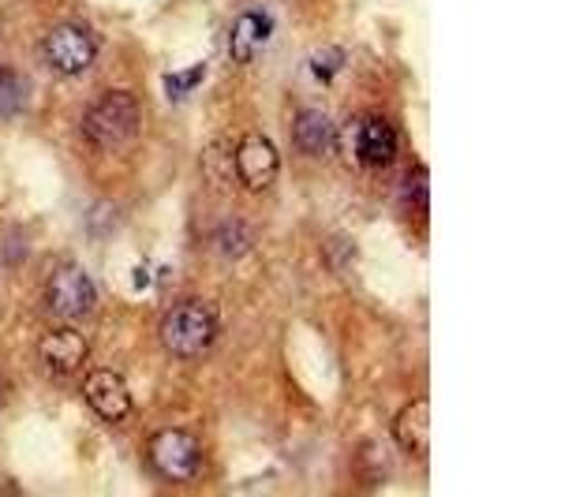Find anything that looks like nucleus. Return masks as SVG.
Returning a JSON list of instances; mask_svg holds the SVG:
<instances>
[{
  "instance_id": "obj_12",
  "label": "nucleus",
  "mask_w": 561,
  "mask_h": 497,
  "mask_svg": "<svg viewBox=\"0 0 561 497\" xmlns=\"http://www.w3.org/2000/svg\"><path fill=\"white\" fill-rule=\"evenodd\" d=\"M270 31H274V23H270L266 12L240 15V23L232 26V57H237L240 65H243V60H251L262 45L270 42Z\"/></svg>"
},
{
  "instance_id": "obj_9",
  "label": "nucleus",
  "mask_w": 561,
  "mask_h": 497,
  "mask_svg": "<svg viewBox=\"0 0 561 497\" xmlns=\"http://www.w3.org/2000/svg\"><path fill=\"white\" fill-rule=\"evenodd\" d=\"M427 430H431V412H427V401H412L409 408L393 419V441L404 449L409 456H427Z\"/></svg>"
},
{
  "instance_id": "obj_15",
  "label": "nucleus",
  "mask_w": 561,
  "mask_h": 497,
  "mask_svg": "<svg viewBox=\"0 0 561 497\" xmlns=\"http://www.w3.org/2000/svg\"><path fill=\"white\" fill-rule=\"evenodd\" d=\"M203 76H206V68H203V65H195L192 71H176V76H169V79H165L169 97H173V102H180L184 94H192V90L198 86V79H203Z\"/></svg>"
},
{
  "instance_id": "obj_6",
  "label": "nucleus",
  "mask_w": 561,
  "mask_h": 497,
  "mask_svg": "<svg viewBox=\"0 0 561 497\" xmlns=\"http://www.w3.org/2000/svg\"><path fill=\"white\" fill-rule=\"evenodd\" d=\"M83 396H87L90 412L105 423L128 419L131 408H135L128 385H124V378L116 374V370H90V374L83 378Z\"/></svg>"
},
{
  "instance_id": "obj_11",
  "label": "nucleus",
  "mask_w": 561,
  "mask_h": 497,
  "mask_svg": "<svg viewBox=\"0 0 561 497\" xmlns=\"http://www.w3.org/2000/svg\"><path fill=\"white\" fill-rule=\"evenodd\" d=\"M293 139H296V147H300L304 153H311V158H322V153L333 150V142H337V131H333L330 116H325L322 108H304V113L296 116Z\"/></svg>"
},
{
  "instance_id": "obj_8",
  "label": "nucleus",
  "mask_w": 561,
  "mask_h": 497,
  "mask_svg": "<svg viewBox=\"0 0 561 497\" xmlns=\"http://www.w3.org/2000/svg\"><path fill=\"white\" fill-rule=\"evenodd\" d=\"M42 359L53 374H76L79 367L87 363V337L79 330H53L49 337L42 340Z\"/></svg>"
},
{
  "instance_id": "obj_5",
  "label": "nucleus",
  "mask_w": 561,
  "mask_h": 497,
  "mask_svg": "<svg viewBox=\"0 0 561 497\" xmlns=\"http://www.w3.org/2000/svg\"><path fill=\"white\" fill-rule=\"evenodd\" d=\"M94 57H98L94 38L76 23L53 26L49 38H45V60H49L60 76H79V71H87L94 65Z\"/></svg>"
},
{
  "instance_id": "obj_7",
  "label": "nucleus",
  "mask_w": 561,
  "mask_h": 497,
  "mask_svg": "<svg viewBox=\"0 0 561 497\" xmlns=\"http://www.w3.org/2000/svg\"><path fill=\"white\" fill-rule=\"evenodd\" d=\"M277 169H280V158L266 135H248L237 147V176L248 192H255V195L270 192L277 180Z\"/></svg>"
},
{
  "instance_id": "obj_4",
  "label": "nucleus",
  "mask_w": 561,
  "mask_h": 497,
  "mask_svg": "<svg viewBox=\"0 0 561 497\" xmlns=\"http://www.w3.org/2000/svg\"><path fill=\"white\" fill-rule=\"evenodd\" d=\"M45 303H49V311L60 314V319H79V314L94 311L98 288L79 266H60L57 274L49 277V285H45Z\"/></svg>"
},
{
  "instance_id": "obj_17",
  "label": "nucleus",
  "mask_w": 561,
  "mask_h": 497,
  "mask_svg": "<svg viewBox=\"0 0 561 497\" xmlns=\"http://www.w3.org/2000/svg\"><path fill=\"white\" fill-rule=\"evenodd\" d=\"M248 243H251V236H248V229H243V224H229V229H225V255H229V258H237Z\"/></svg>"
},
{
  "instance_id": "obj_14",
  "label": "nucleus",
  "mask_w": 561,
  "mask_h": 497,
  "mask_svg": "<svg viewBox=\"0 0 561 497\" xmlns=\"http://www.w3.org/2000/svg\"><path fill=\"white\" fill-rule=\"evenodd\" d=\"M341 65H345V53L341 49H325V53H314L311 57V71L319 83H333V76L341 71Z\"/></svg>"
},
{
  "instance_id": "obj_10",
  "label": "nucleus",
  "mask_w": 561,
  "mask_h": 497,
  "mask_svg": "<svg viewBox=\"0 0 561 497\" xmlns=\"http://www.w3.org/2000/svg\"><path fill=\"white\" fill-rule=\"evenodd\" d=\"M356 153H359V161H364V165H370V169L393 165V158H397V131L389 128L386 120H367V124H359Z\"/></svg>"
},
{
  "instance_id": "obj_2",
  "label": "nucleus",
  "mask_w": 561,
  "mask_h": 497,
  "mask_svg": "<svg viewBox=\"0 0 561 497\" xmlns=\"http://www.w3.org/2000/svg\"><path fill=\"white\" fill-rule=\"evenodd\" d=\"M214 333H217L214 311L195 300L176 303L173 311L165 314V325H161V340H165V348L180 359L203 356V351L214 345Z\"/></svg>"
},
{
  "instance_id": "obj_1",
  "label": "nucleus",
  "mask_w": 561,
  "mask_h": 497,
  "mask_svg": "<svg viewBox=\"0 0 561 497\" xmlns=\"http://www.w3.org/2000/svg\"><path fill=\"white\" fill-rule=\"evenodd\" d=\"M83 131L94 147L102 150H124L139 135V102L128 90H108L87 108Z\"/></svg>"
},
{
  "instance_id": "obj_16",
  "label": "nucleus",
  "mask_w": 561,
  "mask_h": 497,
  "mask_svg": "<svg viewBox=\"0 0 561 497\" xmlns=\"http://www.w3.org/2000/svg\"><path fill=\"white\" fill-rule=\"evenodd\" d=\"M404 198H409V206H415V210H423L427 206V169L415 165L409 184H404Z\"/></svg>"
},
{
  "instance_id": "obj_13",
  "label": "nucleus",
  "mask_w": 561,
  "mask_h": 497,
  "mask_svg": "<svg viewBox=\"0 0 561 497\" xmlns=\"http://www.w3.org/2000/svg\"><path fill=\"white\" fill-rule=\"evenodd\" d=\"M26 102L23 79L15 68H0V116H15Z\"/></svg>"
},
{
  "instance_id": "obj_3",
  "label": "nucleus",
  "mask_w": 561,
  "mask_h": 497,
  "mask_svg": "<svg viewBox=\"0 0 561 497\" xmlns=\"http://www.w3.org/2000/svg\"><path fill=\"white\" fill-rule=\"evenodd\" d=\"M150 464L169 483H192L203 467V446L187 430H161L150 441Z\"/></svg>"
}]
</instances>
